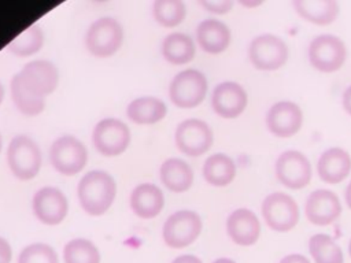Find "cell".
Instances as JSON below:
<instances>
[{
  "label": "cell",
  "instance_id": "cell-1",
  "mask_svg": "<svg viewBox=\"0 0 351 263\" xmlns=\"http://www.w3.org/2000/svg\"><path fill=\"white\" fill-rule=\"evenodd\" d=\"M77 196L81 208L86 214L100 216L111 208L115 200L117 182L107 171H88L78 182Z\"/></svg>",
  "mask_w": 351,
  "mask_h": 263
},
{
  "label": "cell",
  "instance_id": "cell-2",
  "mask_svg": "<svg viewBox=\"0 0 351 263\" xmlns=\"http://www.w3.org/2000/svg\"><path fill=\"white\" fill-rule=\"evenodd\" d=\"M7 164L18 179H33L41 168V149L38 144L26 134L12 137L7 147Z\"/></svg>",
  "mask_w": 351,
  "mask_h": 263
},
{
  "label": "cell",
  "instance_id": "cell-3",
  "mask_svg": "<svg viewBox=\"0 0 351 263\" xmlns=\"http://www.w3.org/2000/svg\"><path fill=\"white\" fill-rule=\"evenodd\" d=\"M123 27L111 16H103L90 23L85 34V45L95 58H110L123 42Z\"/></svg>",
  "mask_w": 351,
  "mask_h": 263
},
{
  "label": "cell",
  "instance_id": "cell-4",
  "mask_svg": "<svg viewBox=\"0 0 351 263\" xmlns=\"http://www.w3.org/2000/svg\"><path fill=\"white\" fill-rule=\"evenodd\" d=\"M203 229L202 218L192 210L173 212L163 223L162 238L173 249L185 248L196 241Z\"/></svg>",
  "mask_w": 351,
  "mask_h": 263
},
{
  "label": "cell",
  "instance_id": "cell-5",
  "mask_svg": "<svg viewBox=\"0 0 351 263\" xmlns=\"http://www.w3.org/2000/svg\"><path fill=\"white\" fill-rule=\"evenodd\" d=\"M206 75L195 68L177 73L169 86V97L176 107L193 108L199 105L207 93Z\"/></svg>",
  "mask_w": 351,
  "mask_h": 263
},
{
  "label": "cell",
  "instance_id": "cell-6",
  "mask_svg": "<svg viewBox=\"0 0 351 263\" xmlns=\"http://www.w3.org/2000/svg\"><path fill=\"white\" fill-rule=\"evenodd\" d=\"M52 167L63 175H75L84 170L88 162L86 147L74 136L58 137L49 148Z\"/></svg>",
  "mask_w": 351,
  "mask_h": 263
},
{
  "label": "cell",
  "instance_id": "cell-7",
  "mask_svg": "<svg viewBox=\"0 0 351 263\" xmlns=\"http://www.w3.org/2000/svg\"><path fill=\"white\" fill-rule=\"evenodd\" d=\"M92 144L103 156H118L130 144V130L121 119L104 118L93 127Z\"/></svg>",
  "mask_w": 351,
  "mask_h": 263
},
{
  "label": "cell",
  "instance_id": "cell-8",
  "mask_svg": "<svg viewBox=\"0 0 351 263\" xmlns=\"http://www.w3.org/2000/svg\"><path fill=\"white\" fill-rule=\"evenodd\" d=\"M213 130L202 119L189 118L177 125L174 141L177 148L186 156H200L213 144Z\"/></svg>",
  "mask_w": 351,
  "mask_h": 263
},
{
  "label": "cell",
  "instance_id": "cell-9",
  "mask_svg": "<svg viewBox=\"0 0 351 263\" xmlns=\"http://www.w3.org/2000/svg\"><path fill=\"white\" fill-rule=\"evenodd\" d=\"M16 74L29 92L43 99L55 92L60 78L58 67L45 59H37L26 63Z\"/></svg>",
  "mask_w": 351,
  "mask_h": 263
},
{
  "label": "cell",
  "instance_id": "cell-10",
  "mask_svg": "<svg viewBox=\"0 0 351 263\" xmlns=\"http://www.w3.org/2000/svg\"><path fill=\"white\" fill-rule=\"evenodd\" d=\"M248 58L256 68L276 70L287 62L288 47L278 36L263 33L250 42Z\"/></svg>",
  "mask_w": 351,
  "mask_h": 263
},
{
  "label": "cell",
  "instance_id": "cell-11",
  "mask_svg": "<svg viewBox=\"0 0 351 263\" xmlns=\"http://www.w3.org/2000/svg\"><path fill=\"white\" fill-rule=\"evenodd\" d=\"M347 49L337 36L319 34L314 37L308 45L310 63L325 73L340 68L346 60Z\"/></svg>",
  "mask_w": 351,
  "mask_h": 263
},
{
  "label": "cell",
  "instance_id": "cell-12",
  "mask_svg": "<svg viewBox=\"0 0 351 263\" xmlns=\"http://www.w3.org/2000/svg\"><path fill=\"white\" fill-rule=\"evenodd\" d=\"M262 215L271 229L277 231H288L298 223L299 208L289 195L273 192L262 201Z\"/></svg>",
  "mask_w": 351,
  "mask_h": 263
},
{
  "label": "cell",
  "instance_id": "cell-13",
  "mask_svg": "<svg viewBox=\"0 0 351 263\" xmlns=\"http://www.w3.org/2000/svg\"><path fill=\"white\" fill-rule=\"evenodd\" d=\"M32 208L36 218L49 226L59 225L69 212V200L66 195L55 186H43L32 200Z\"/></svg>",
  "mask_w": 351,
  "mask_h": 263
},
{
  "label": "cell",
  "instance_id": "cell-14",
  "mask_svg": "<svg viewBox=\"0 0 351 263\" xmlns=\"http://www.w3.org/2000/svg\"><path fill=\"white\" fill-rule=\"evenodd\" d=\"M276 175L288 188H303L311 179L310 160L300 151H284L276 160Z\"/></svg>",
  "mask_w": 351,
  "mask_h": 263
},
{
  "label": "cell",
  "instance_id": "cell-15",
  "mask_svg": "<svg viewBox=\"0 0 351 263\" xmlns=\"http://www.w3.org/2000/svg\"><path fill=\"white\" fill-rule=\"evenodd\" d=\"M303 122L300 107L289 100L274 103L266 114L267 129L278 137H289L295 134Z\"/></svg>",
  "mask_w": 351,
  "mask_h": 263
},
{
  "label": "cell",
  "instance_id": "cell-16",
  "mask_svg": "<svg viewBox=\"0 0 351 263\" xmlns=\"http://www.w3.org/2000/svg\"><path fill=\"white\" fill-rule=\"evenodd\" d=\"M245 89L233 81L218 84L211 93L213 110L222 118H234L240 115L247 105Z\"/></svg>",
  "mask_w": 351,
  "mask_h": 263
},
{
  "label": "cell",
  "instance_id": "cell-17",
  "mask_svg": "<svg viewBox=\"0 0 351 263\" xmlns=\"http://www.w3.org/2000/svg\"><path fill=\"white\" fill-rule=\"evenodd\" d=\"M306 216L315 225H328L341 212V204L337 195L329 189L313 190L304 203Z\"/></svg>",
  "mask_w": 351,
  "mask_h": 263
},
{
  "label": "cell",
  "instance_id": "cell-18",
  "mask_svg": "<svg viewBox=\"0 0 351 263\" xmlns=\"http://www.w3.org/2000/svg\"><path fill=\"white\" fill-rule=\"evenodd\" d=\"M226 231L239 245H252L261 233V223L255 212L248 208H236L226 219Z\"/></svg>",
  "mask_w": 351,
  "mask_h": 263
},
{
  "label": "cell",
  "instance_id": "cell-19",
  "mask_svg": "<svg viewBox=\"0 0 351 263\" xmlns=\"http://www.w3.org/2000/svg\"><path fill=\"white\" fill-rule=\"evenodd\" d=\"M165 205L162 189L151 182L137 185L130 193V208L141 219L158 216Z\"/></svg>",
  "mask_w": 351,
  "mask_h": 263
},
{
  "label": "cell",
  "instance_id": "cell-20",
  "mask_svg": "<svg viewBox=\"0 0 351 263\" xmlns=\"http://www.w3.org/2000/svg\"><path fill=\"white\" fill-rule=\"evenodd\" d=\"M351 170L350 153L339 147L325 149L318 158L317 171L318 175L329 184H336L344 179Z\"/></svg>",
  "mask_w": 351,
  "mask_h": 263
},
{
  "label": "cell",
  "instance_id": "cell-21",
  "mask_svg": "<svg viewBox=\"0 0 351 263\" xmlns=\"http://www.w3.org/2000/svg\"><path fill=\"white\" fill-rule=\"evenodd\" d=\"M230 30L219 19L208 18L196 27V40L199 47L208 53H219L230 44Z\"/></svg>",
  "mask_w": 351,
  "mask_h": 263
},
{
  "label": "cell",
  "instance_id": "cell-22",
  "mask_svg": "<svg viewBox=\"0 0 351 263\" xmlns=\"http://www.w3.org/2000/svg\"><path fill=\"white\" fill-rule=\"evenodd\" d=\"M167 114V105L163 100L154 96H141L133 99L126 107V116L137 125H154L160 122Z\"/></svg>",
  "mask_w": 351,
  "mask_h": 263
},
{
  "label": "cell",
  "instance_id": "cell-23",
  "mask_svg": "<svg viewBox=\"0 0 351 263\" xmlns=\"http://www.w3.org/2000/svg\"><path fill=\"white\" fill-rule=\"evenodd\" d=\"M159 178L165 188L174 193L188 190L193 184V170L182 159H166L159 168Z\"/></svg>",
  "mask_w": 351,
  "mask_h": 263
},
{
  "label": "cell",
  "instance_id": "cell-24",
  "mask_svg": "<svg viewBox=\"0 0 351 263\" xmlns=\"http://www.w3.org/2000/svg\"><path fill=\"white\" fill-rule=\"evenodd\" d=\"M162 56L166 62L180 66L186 64L195 58L196 47L192 37L186 33H170L162 41Z\"/></svg>",
  "mask_w": 351,
  "mask_h": 263
},
{
  "label": "cell",
  "instance_id": "cell-25",
  "mask_svg": "<svg viewBox=\"0 0 351 263\" xmlns=\"http://www.w3.org/2000/svg\"><path fill=\"white\" fill-rule=\"evenodd\" d=\"M236 175V164L226 153H213L203 164L204 179L214 186H225L233 181Z\"/></svg>",
  "mask_w": 351,
  "mask_h": 263
},
{
  "label": "cell",
  "instance_id": "cell-26",
  "mask_svg": "<svg viewBox=\"0 0 351 263\" xmlns=\"http://www.w3.org/2000/svg\"><path fill=\"white\" fill-rule=\"evenodd\" d=\"M293 7L304 19L318 25L330 23L339 15L336 0H293Z\"/></svg>",
  "mask_w": 351,
  "mask_h": 263
},
{
  "label": "cell",
  "instance_id": "cell-27",
  "mask_svg": "<svg viewBox=\"0 0 351 263\" xmlns=\"http://www.w3.org/2000/svg\"><path fill=\"white\" fill-rule=\"evenodd\" d=\"M10 93H11V99L15 108L23 115L36 116L41 114L45 108V99L38 97L32 92H29L21 82L18 74H15L11 78Z\"/></svg>",
  "mask_w": 351,
  "mask_h": 263
},
{
  "label": "cell",
  "instance_id": "cell-28",
  "mask_svg": "<svg viewBox=\"0 0 351 263\" xmlns=\"http://www.w3.org/2000/svg\"><path fill=\"white\" fill-rule=\"evenodd\" d=\"M44 45V33L40 25L33 23L22 33L14 37L7 45L8 51L19 58H26L37 53Z\"/></svg>",
  "mask_w": 351,
  "mask_h": 263
},
{
  "label": "cell",
  "instance_id": "cell-29",
  "mask_svg": "<svg viewBox=\"0 0 351 263\" xmlns=\"http://www.w3.org/2000/svg\"><path fill=\"white\" fill-rule=\"evenodd\" d=\"M308 251L315 263H343V252L339 244L328 234L317 233L308 240Z\"/></svg>",
  "mask_w": 351,
  "mask_h": 263
},
{
  "label": "cell",
  "instance_id": "cell-30",
  "mask_svg": "<svg viewBox=\"0 0 351 263\" xmlns=\"http://www.w3.org/2000/svg\"><path fill=\"white\" fill-rule=\"evenodd\" d=\"M101 256L93 241L82 237L73 238L63 247L64 263H100Z\"/></svg>",
  "mask_w": 351,
  "mask_h": 263
},
{
  "label": "cell",
  "instance_id": "cell-31",
  "mask_svg": "<svg viewBox=\"0 0 351 263\" xmlns=\"http://www.w3.org/2000/svg\"><path fill=\"white\" fill-rule=\"evenodd\" d=\"M152 15L160 26L174 27L184 21L186 8L181 0H155L152 4Z\"/></svg>",
  "mask_w": 351,
  "mask_h": 263
},
{
  "label": "cell",
  "instance_id": "cell-32",
  "mask_svg": "<svg viewBox=\"0 0 351 263\" xmlns=\"http://www.w3.org/2000/svg\"><path fill=\"white\" fill-rule=\"evenodd\" d=\"M16 263H59V256L49 244L33 242L19 252Z\"/></svg>",
  "mask_w": 351,
  "mask_h": 263
},
{
  "label": "cell",
  "instance_id": "cell-33",
  "mask_svg": "<svg viewBox=\"0 0 351 263\" xmlns=\"http://www.w3.org/2000/svg\"><path fill=\"white\" fill-rule=\"evenodd\" d=\"M200 5L214 14H226L233 7L232 0H200Z\"/></svg>",
  "mask_w": 351,
  "mask_h": 263
},
{
  "label": "cell",
  "instance_id": "cell-34",
  "mask_svg": "<svg viewBox=\"0 0 351 263\" xmlns=\"http://www.w3.org/2000/svg\"><path fill=\"white\" fill-rule=\"evenodd\" d=\"M12 260V248L10 242L0 236V263H11Z\"/></svg>",
  "mask_w": 351,
  "mask_h": 263
},
{
  "label": "cell",
  "instance_id": "cell-35",
  "mask_svg": "<svg viewBox=\"0 0 351 263\" xmlns=\"http://www.w3.org/2000/svg\"><path fill=\"white\" fill-rule=\"evenodd\" d=\"M280 263H310V260L300 253H289L284 256Z\"/></svg>",
  "mask_w": 351,
  "mask_h": 263
},
{
  "label": "cell",
  "instance_id": "cell-36",
  "mask_svg": "<svg viewBox=\"0 0 351 263\" xmlns=\"http://www.w3.org/2000/svg\"><path fill=\"white\" fill-rule=\"evenodd\" d=\"M171 263H203L197 256L191 255V253H185V255H180L177 258H174L171 260Z\"/></svg>",
  "mask_w": 351,
  "mask_h": 263
},
{
  "label": "cell",
  "instance_id": "cell-37",
  "mask_svg": "<svg viewBox=\"0 0 351 263\" xmlns=\"http://www.w3.org/2000/svg\"><path fill=\"white\" fill-rule=\"evenodd\" d=\"M343 107L351 115V85L343 92Z\"/></svg>",
  "mask_w": 351,
  "mask_h": 263
},
{
  "label": "cell",
  "instance_id": "cell-38",
  "mask_svg": "<svg viewBox=\"0 0 351 263\" xmlns=\"http://www.w3.org/2000/svg\"><path fill=\"white\" fill-rule=\"evenodd\" d=\"M239 3L244 7H258L263 3V0H239Z\"/></svg>",
  "mask_w": 351,
  "mask_h": 263
},
{
  "label": "cell",
  "instance_id": "cell-39",
  "mask_svg": "<svg viewBox=\"0 0 351 263\" xmlns=\"http://www.w3.org/2000/svg\"><path fill=\"white\" fill-rule=\"evenodd\" d=\"M344 196H346V201L348 204V207L351 208V181L348 182L347 188H346V192H344Z\"/></svg>",
  "mask_w": 351,
  "mask_h": 263
},
{
  "label": "cell",
  "instance_id": "cell-40",
  "mask_svg": "<svg viewBox=\"0 0 351 263\" xmlns=\"http://www.w3.org/2000/svg\"><path fill=\"white\" fill-rule=\"evenodd\" d=\"M213 263H236V262L233 259H229V258H218Z\"/></svg>",
  "mask_w": 351,
  "mask_h": 263
},
{
  "label": "cell",
  "instance_id": "cell-41",
  "mask_svg": "<svg viewBox=\"0 0 351 263\" xmlns=\"http://www.w3.org/2000/svg\"><path fill=\"white\" fill-rule=\"evenodd\" d=\"M3 99H4V86H3V84L0 82V104L3 103Z\"/></svg>",
  "mask_w": 351,
  "mask_h": 263
},
{
  "label": "cell",
  "instance_id": "cell-42",
  "mask_svg": "<svg viewBox=\"0 0 351 263\" xmlns=\"http://www.w3.org/2000/svg\"><path fill=\"white\" fill-rule=\"evenodd\" d=\"M1 148H3V137L0 134V152H1Z\"/></svg>",
  "mask_w": 351,
  "mask_h": 263
},
{
  "label": "cell",
  "instance_id": "cell-43",
  "mask_svg": "<svg viewBox=\"0 0 351 263\" xmlns=\"http://www.w3.org/2000/svg\"><path fill=\"white\" fill-rule=\"evenodd\" d=\"M348 253H350V256H351V240H350V242H348Z\"/></svg>",
  "mask_w": 351,
  "mask_h": 263
}]
</instances>
